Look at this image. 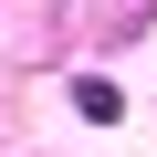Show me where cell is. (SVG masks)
Instances as JSON below:
<instances>
[{"mask_svg":"<svg viewBox=\"0 0 157 157\" xmlns=\"http://www.w3.org/2000/svg\"><path fill=\"white\" fill-rule=\"evenodd\" d=\"M73 105H84L94 126H105V115H126V105H115V84H105V73H73Z\"/></svg>","mask_w":157,"mask_h":157,"instance_id":"obj_1","label":"cell"}]
</instances>
